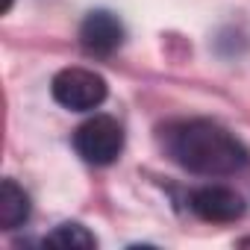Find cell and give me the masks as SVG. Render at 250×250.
I'll return each mask as SVG.
<instances>
[{
    "mask_svg": "<svg viewBox=\"0 0 250 250\" xmlns=\"http://www.w3.org/2000/svg\"><path fill=\"white\" fill-rule=\"evenodd\" d=\"M80 44L91 56H109L124 44V24L106 9H94L80 24Z\"/></svg>",
    "mask_w": 250,
    "mask_h": 250,
    "instance_id": "cell-5",
    "label": "cell"
},
{
    "mask_svg": "<svg viewBox=\"0 0 250 250\" xmlns=\"http://www.w3.org/2000/svg\"><path fill=\"white\" fill-rule=\"evenodd\" d=\"M50 94L59 106H65L71 112H88V109H97L106 100L109 85L97 71L62 68L50 83Z\"/></svg>",
    "mask_w": 250,
    "mask_h": 250,
    "instance_id": "cell-3",
    "label": "cell"
},
{
    "mask_svg": "<svg viewBox=\"0 0 250 250\" xmlns=\"http://www.w3.org/2000/svg\"><path fill=\"white\" fill-rule=\"evenodd\" d=\"M171 159L197 177H229L247 165V147L215 121H183L165 130Z\"/></svg>",
    "mask_w": 250,
    "mask_h": 250,
    "instance_id": "cell-1",
    "label": "cell"
},
{
    "mask_svg": "<svg viewBox=\"0 0 250 250\" xmlns=\"http://www.w3.org/2000/svg\"><path fill=\"white\" fill-rule=\"evenodd\" d=\"M44 244H53V247H94L97 238L83 227V224H59L47 238Z\"/></svg>",
    "mask_w": 250,
    "mask_h": 250,
    "instance_id": "cell-7",
    "label": "cell"
},
{
    "mask_svg": "<svg viewBox=\"0 0 250 250\" xmlns=\"http://www.w3.org/2000/svg\"><path fill=\"white\" fill-rule=\"evenodd\" d=\"M30 218V197L15 180L0 183V224L3 229H15Z\"/></svg>",
    "mask_w": 250,
    "mask_h": 250,
    "instance_id": "cell-6",
    "label": "cell"
},
{
    "mask_svg": "<svg viewBox=\"0 0 250 250\" xmlns=\"http://www.w3.org/2000/svg\"><path fill=\"white\" fill-rule=\"evenodd\" d=\"M188 206L197 218L212 221V224H229V221H238L247 212L244 197L238 191L227 188V186H203V188L191 191Z\"/></svg>",
    "mask_w": 250,
    "mask_h": 250,
    "instance_id": "cell-4",
    "label": "cell"
},
{
    "mask_svg": "<svg viewBox=\"0 0 250 250\" xmlns=\"http://www.w3.org/2000/svg\"><path fill=\"white\" fill-rule=\"evenodd\" d=\"M74 150L91 165H112L124 150V130L112 115H94L74 130Z\"/></svg>",
    "mask_w": 250,
    "mask_h": 250,
    "instance_id": "cell-2",
    "label": "cell"
}]
</instances>
